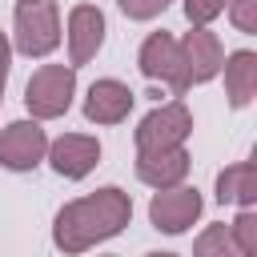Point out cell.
I'll return each mask as SVG.
<instances>
[{
    "instance_id": "obj_13",
    "label": "cell",
    "mask_w": 257,
    "mask_h": 257,
    "mask_svg": "<svg viewBox=\"0 0 257 257\" xmlns=\"http://www.w3.org/2000/svg\"><path fill=\"white\" fill-rule=\"evenodd\" d=\"M225 92H229V104L233 108H245L253 96H257V52L241 48V52H229L225 64Z\"/></svg>"
},
{
    "instance_id": "obj_19",
    "label": "cell",
    "mask_w": 257,
    "mask_h": 257,
    "mask_svg": "<svg viewBox=\"0 0 257 257\" xmlns=\"http://www.w3.org/2000/svg\"><path fill=\"white\" fill-rule=\"evenodd\" d=\"M116 4H120V12L128 20H153V16H161L169 8V0H116Z\"/></svg>"
},
{
    "instance_id": "obj_16",
    "label": "cell",
    "mask_w": 257,
    "mask_h": 257,
    "mask_svg": "<svg viewBox=\"0 0 257 257\" xmlns=\"http://www.w3.org/2000/svg\"><path fill=\"white\" fill-rule=\"evenodd\" d=\"M229 233H233V241H237V249H241L245 257H257V213H253V209H241V213L233 217Z\"/></svg>"
},
{
    "instance_id": "obj_5",
    "label": "cell",
    "mask_w": 257,
    "mask_h": 257,
    "mask_svg": "<svg viewBox=\"0 0 257 257\" xmlns=\"http://www.w3.org/2000/svg\"><path fill=\"white\" fill-rule=\"evenodd\" d=\"M48 153V133L40 120H12L0 128V165L8 173H32Z\"/></svg>"
},
{
    "instance_id": "obj_2",
    "label": "cell",
    "mask_w": 257,
    "mask_h": 257,
    "mask_svg": "<svg viewBox=\"0 0 257 257\" xmlns=\"http://www.w3.org/2000/svg\"><path fill=\"white\" fill-rule=\"evenodd\" d=\"M76 96V68L72 64H40L24 84V108L32 120H56L72 108Z\"/></svg>"
},
{
    "instance_id": "obj_20",
    "label": "cell",
    "mask_w": 257,
    "mask_h": 257,
    "mask_svg": "<svg viewBox=\"0 0 257 257\" xmlns=\"http://www.w3.org/2000/svg\"><path fill=\"white\" fill-rule=\"evenodd\" d=\"M8 64H12V44L0 32V92H4V80H8Z\"/></svg>"
},
{
    "instance_id": "obj_7",
    "label": "cell",
    "mask_w": 257,
    "mask_h": 257,
    "mask_svg": "<svg viewBox=\"0 0 257 257\" xmlns=\"http://www.w3.org/2000/svg\"><path fill=\"white\" fill-rule=\"evenodd\" d=\"M189 133H193V112L181 100H169L137 124V149H177L189 141Z\"/></svg>"
},
{
    "instance_id": "obj_17",
    "label": "cell",
    "mask_w": 257,
    "mask_h": 257,
    "mask_svg": "<svg viewBox=\"0 0 257 257\" xmlns=\"http://www.w3.org/2000/svg\"><path fill=\"white\" fill-rule=\"evenodd\" d=\"M225 8H229V20L237 32H245V36L257 32V0H225Z\"/></svg>"
},
{
    "instance_id": "obj_11",
    "label": "cell",
    "mask_w": 257,
    "mask_h": 257,
    "mask_svg": "<svg viewBox=\"0 0 257 257\" xmlns=\"http://www.w3.org/2000/svg\"><path fill=\"white\" fill-rule=\"evenodd\" d=\"M137 177L149 189L185 185V177H189V153H185V145H177V149H137Z\"/></svg>"
},
{
    "instance_id": "obj_9",
    "label": "cell",
    "mask_w": 257,
    "mask_h": 257,
    "mask_svg": "<svg viewBox=\"0 0 257 257\" xmlns=\"http://www.w3.org/2000/svg\"><path fill=\"white\" fill-rule=\"evenodd\" d=\"M104 32H108L104 12H100L96 4H76V8L68 12V32H64V36H68V64H72V68L88 64V60L100 52Z\"/></svg>"
},
{
    "instance_id": "obj_15",
    "label": "cell",
    "mask_w": 257,
    "mask_h": 257,
    "mask_svg": "<svg viewBox=\"0 0 257 257\" xmlns=\"http://www.w3.org/2000/svg\"><path fill=\"white\" fill-rule=\"evenodd\" d=\"M193 257H245L229 233V225H209L197 241H193Z\"/></svg>"
},
{
    "instance_id": "obj_12",
    "label": "cell",
    "mask_w": 257,
    "mask_h": 257,
    "mask_svg": "<svg viewBox=\"0 0 257 257\" xmlns=\"http://www.w3.org/2000/svg\"><path fill=\"white\" fill-rule=\"evenodd\" d=\"M133 100H137V96H133L128 84L104 76V80H96V84L88 88V96H84V116H88L92 124H120V120L128 116Z\"/></svg>"
},
{
    "instance_id": "obj_1",
    "label": "cell",
    "mask_w": 257,
    "mask_h": 257,
    "mask_svg": "<svg viewBox=\"0 0 257 257\" xmlns=\"http://www.w3.org/2000/svg\"><path fill=\"white\" fill-rule=\"evenodd\" d=\"M133 221V197L116 185H104L88 197H76L68 201L56 221H52V241L60 253L76 257V253H88L92 245L124 233V225Z\"/></svg>"
},
{
    "instance_id": "obj_8",
    "label": "cell",
    "mask_w": 257,
    "mask_h": 257,
    "mask_svg": "<svg viewBox=\"0 0 257 257\" xmlns=\"http://www.w3.org/2000/svg\"><path fill=\"white\" fill-rule=\"evenodd\" d=\"M44 157H48V165H52L56 177L80 181V177H88V173L96 169V161H100V141L88 137V133H64V137L48 141V153H44Z\"/></svg>"
},
{
    "instance_id": "obj_6",
    "label": "cell",
    "mask_w": 257,
    "mask_h": 257,
    "mask_svg": "<svg viewBox=\"0 0 257 257\" xmlns=\"http://www.w3.org/2000/svg\"><path fill=\"white\" fill-rule=\"evenodd\" d=\"M201 209H205V201H201L197 189L173 185V189H157V193H153V201H149V221H153V229L177 237V233H185V229L201 217Z\"/></svg>"
},
{
    "instance_id": "obj_10",
    "label": "cell",
    "mask_w": 257,
    "mask_h": 257,
    "mask_svg": "<svg viewBox=\"0 0 257 257\" xmlns=\"http://www.w3.org/2000/svg\"><path fill=\"white\" fill-rule=\"evenodd\" d=\"M141 72L149 80H161L173 88V96H185L181 92V44L173 32H149V40L141 44V56H137Z\"/></svg>"
},
{
    "instance_id": "obj_21",
    "label": "cell",
    "mask_w": 257,
    "mask_h": 257,
    "mask_svg": "<svg viewBox=\"0 0 257 257\" xmlns=\"http://www.w3.org/2000/svg\"><path fill=\"white\" fill-rule=\"evenodd\" d=\"M145 257H177V253H145Z\"/></svg>"
},
{
    "instance_id": "obj_14",
    "label": "cell",
    "mask_w": 257,
    "mask_h": 257,
    "mask_svg": "<svg viewBox=\"0 0 257 257\" xmlns=\"http://www.w3.org/2000/svg\"><path fill=\"white\" fill-rule=\"evenodd\" d=\"M217 201L253 209L257 205V165L253 161H237V165L221 169L217 173Z\"/></svg>"
},
{
    "instance_id": "obj_3",
    "label": "cell",
    "mask_w": 257,
    "mask_h": 257,
    "mask_svg": "<svg viewBox=\"0 0 257 257\" xmlns=\"http://www.w3.org/2000/svg\"><path fill=\"white\" fill-rule=\"evenodd\" d=\"M60 44V8L56 0H20L12 20V48L20 56H48Z\"/></svg>"
},
{
    "instance_id": "obj_22",
    "label": "cell",
    "mask_w": 257,
    "mask_h": 257,
    "mask_svg": "<svg viewBox=\"0 0 257 257\" xmlns=\"http://www.w3.org/2000/svg\"><path fill=\"white\" fill-rule=\"evenodd\" d=\"M108 257H116V253H108Z\"/></svg>"
},
{
    "instance_id": "obj_18",
    "label": "cell",
    "mask_w": 257,
    "mask_h": 257,
    "mask_svg": "<svg viewBox=\"0 0 257 257\" xmlns=\"http://www.w3.org/2000/svg\"><path fill=\"white\" fill-rule=\"evenodd\" d=\"M221 12H225V0H185V16H189V24H193V28L213 24Z\"/></svg>"
},
{
    "instance_id": "obj_4",
    "label": "cell",
    "mask_w": 257,
    "mask_h": 257,
    "mask_svg": "<svg viewBox=\"0 0 257 257\" xmlns=\"http://www.w3.org/2000/svg\"><path fill=\"white\" fill-rule=\"evenodd\" d=\"M177 44H181V92H189L193 84H209L221 72L225 44H221V36L209 24L185 32V40H177Z\"/></svg>"
}]
</instances>
